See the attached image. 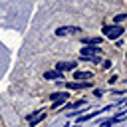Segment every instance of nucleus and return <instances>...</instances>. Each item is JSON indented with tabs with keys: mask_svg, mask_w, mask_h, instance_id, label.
Segmentation results:
<instances>
[{
	"mask_svg": "<svg viewBox=\"0 0 127 127\" xmlns=\"http://www.w3.org/2000/svg\"><path fill=\"white\" fill-rule=\"evenodd\" d=\"M123 32H125V30H123L119 24H113V26H105V28H103V34H105L107 40H117Z\"/></svg>",
	"mask_w": 127,
	"mask_h": 127,
	"instance_id": "nucleus-1",
	"label": "nucleus"
},
{
	"mask_svg": "<svg viewBox=\"0 0 127 127\" xmlns=\"http://www.w3.org/2000/svg\"><path fill=\"white\" fill-rule=\"evenodd\" d=\"M79 54H81V58H83V60H89V58H95V56H99V54H101V48L87 46V48H81V50H79Z\"/></svg>",
	"mask_w": 127,
	"mask_h": 127,
	"instance_id": "nucleus-2",
	"label": "nucleus"
},
{
	"mask_svg": "<svg viewBox=\"0 0 127 127\" xmlns=\"http://www.w3.org/2000/svg\"><path fill=\"white\" fill-rule=\"evenodd\" d=\"M77 32H81V28H77V26H60L56 30V36H69V34H77Z\"/></svg>",
	"mask_w": 127,
	"mask_h": 127,
	"instance_id": "nucleus-3",
	"label": "nucleus"
},
{
	"mask_svg": "<svg viewBox=\"0 0 127 127\" xmlns=\"http://www.w3.org/2000/svg\"><path fill=\"white\" fill-rule=\"evenodd\" d=\"M67 89H85V87H91V81H69L65 83Z\"/></svg>",
	"mask_w": 127,
	"mask_h": 127,
	"instance_id": "nucleus-4",
	"label": "nucleus"
},
{
	"mask_svg": "<svg viewBox=\"0 0 127 127\" xmlns=\"http://www.w3.org/2000/svg\"><path fill=\"white\" fill-rule=\"evenodd\" d=\"M75 62H60V64H56V69L58 71H67V69H75Z\"/></svg>",
	"mask_w": 127,
	"mask_h": 127,
	"instance_id": "nucleus-5",
	"label": "nucleus"
},
{
	"mask_svg": "<svg viewBox=\"0 0 127 127\" xmlns=\"http://www.w3.org/2000/svg\"><path fill=\"white\" fill-rule=\"evenodd\" d=\"M44 117H46V113H44V111H38V113H34V115H28V121H30V125H32V127H36Z\"/></svg>",
	"mask_w": 127,
	"mask_h": 127,
	"instance_id": "nucleus-6",
	"label": "nucleus"
},
{
	"mask_svg": "<svg viewBox=\"0 0 127 127\" xmlns=\"http://www.w3.org/2000/svg\"><path fill=\"white\" fill-rule=\"evenodd\" d=\"M44 77H46V79H62V71L52 69V71H46V73H44Z\"/></svg>",
	"mask_w": 127,
	"mask_h": 127,
	"instance_id": "nucleus-7",
	"label": "nucleus"
},
{
	"mask_svg": "<svg viewBox=\"0 0 127 127\" xmlns=\"http://www.w3.org/2000/svg\"><path fill=\"white\" fill-rule=\"evenodd\" d=\"M91 77H93L91 71H75L73 75V79H91Z\"/></svg>",
	"mask_w": 127,
	"mask_h": 127,
	"instance_id": "nucleus-8",
	"label": "nucleus"
},
{
	"mask_svg": "<svg viewBox=\"0 0 127 127\" xmlns=\"http://www.w3.org/2000/svg\"><path fill=\"white\" fill-rule=\"evenodd\" d=\"M50 99H52V101H58V99H64V101H65V99H67V93H65V91H58V93H52Z\"/></svg>",
	"mask_w": 127,
	"mask_h": 127,
	"instance_id": "nucleus-9",
	"label": "nucleus"
},
{
	"mask_svg": "<svg viewBox=\"0 0 127 127\" xmlns=\"http://www.w3.org/2000/svg\"><path fill=\"white\" fill-rule=\"evenodd\" d=\"M81 42L87 46H97V44H101V38H83Z\"/></svg>",
	"mask_w": 127,
	"mask_h": 127,
	"instance_id": "nucleus-10",
	"label": "nucleus"
},
{
	"mask_svg": "<svg viewBox=\"0 0 127 127\" xmlns=\"http://www.w3.org/2000/svg\"><path fill=\"white\" fill-rule=\"evenodd\" d=\"M101 111H93V113H89V115H83V117H79V123H83V121H89V119H93L95 115H99Z\"/></svg>",
	"mask_w": 127,
	"mask_h": 127,
	"instance_id": "nucleus-11",
	"label": "nucleus"
},
{
	"mask_svg": "<svg viewBox=\"0 0 127 127\" xmlns=\"http://www.w3.org/2000/svg\"><path fill=\"white\" fill-rule=\"evenodd\" d=\"M127 18V14H119V16H115V24H119V22H123Z\"/></svg>",
	"mask_w": 127,
	"mask_h": 127,
	"instance_id": "nucleus-12",
	"label": "nucleus"
},
{
	"mask_svg": "<svg viewBox=\"0 0 127 127\" xmlns=\"http://www.w3.org/2000/svg\"><path fill=\"white\" fill-rule=\"evenodd\" d=\"M60 105H64V99H58V101H54V103H52V107H54V109H56V107H60Z\"/></svg>",
	"mask_w": 127,
	"mask_h": 127,
	"instance_id": "nucleus-13",
	"label": "nucleus"
},
{
	"mask_svg": "<svg viewBox=\"0 0 127 127\" xmlns=\"http://www.w3.org/2000/svg\"><path fill=\"white\" fill-rule=\"evenodd\" d=\"M101 64H103V67H105V69H107V67H111V62H109V60H107V62H101Z\"/></svg>",
	"mask_w": 127,
	"mask_h": 127,
	"instance_id": "nucleus-14",
	"label": "nucleus"
}]
</instances>
